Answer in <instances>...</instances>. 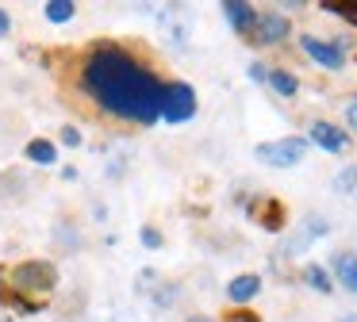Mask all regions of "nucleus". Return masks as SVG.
<instances>
[{"mask_svg":"<svg viewBox=\"0 0 357 322\" xmlns=\"http://www.w3.org/2000/svg\"><path fill=\"white\" fill-rule=\"evenodd\" d=\"M300 50L307 54L315 66H323L326 73H338L346 66V54L334 46V38H319V35H300Z\"/></svg>","mask_w":357,"mask_h":322,"instance_id":"423d86ee","label":"nucleus"},{"mask_svg":"<svg viewBox=\"0 0 357 322\" xmlns=\"http://www.w3.org/2000/svg\"><path fill=\"white\" fill-rule=\"evenodd\" d=\"M0 303L8 307V311H16V314H43L47 311V303H35V299H24L20 291H12V288H0Z\"/></svg>","mask_w":357,"mask_h":322,"instance_id":"2eb2a0df","label":"nucleus"},{"mask_svg":"<svg viewBox=\"0 0 357 322\" xmlns=\"http://www.w3.org/2000/svg\"><path fill=\"white\" fill-rule=\"evenodd\" d=\"M288 35H292V20L284 12H257V23L246 35V43L250 46H280Z\"/></svg>","mask_w":357,"mask_h":322,"instance_id":"39448f33","label":"nucleus"},{"mask_svg":"<svg viewBox=\"0 0 357 322\" xmlns=\"http://www.w3.org/2000/svg\"><path fill=\"white\" fill-rule=\"evenodd\" d=\"M323 8L326 15H338V20H346L349 27H357V0H323Z\"/></svg>","mask_w":357,"mask_h":322,"instance_id":"f3484780","label":"nucleus"},{"mask_svg":"<svg viewBox=\"0 0 357 322\" xmlns=\"http://www.w3.org/2000/svg\"><path fill=\"white\" fill-rule=\"evenodd\" d=\"M219 12L227 15V23H231L242 38H246L250 31H254V23H257V8L246 4V0H223V8H219Z\"/></svg>","mask_w":357,"mask_h":322,"instance_id":"9d476101","label":"nucleus"},{"mask_svg":"<svg viewBox=\"0 0 357 322\" xmlns=\"http://www.w3.org/2000/svg\"><path fill=\"white\" fill-rule=\"evenodd\" d=\"M62 181H77V169H73V165H62Z\"/></svg>","mask_w":357,"mask_h":322,"instance_id":"c85d7f7f","label":"nucleus"},{"mask_svg":"<svg viewBox=\"0 0 357 322\" xmlns=\"http://www.w3.org/2000/svg\"><path fill=\"white\" fill-rule=\"evenodd\" d=\"M139 242L146 245V250H162V245H165V234H162L158 227H150V222H146V227H139Z\"/></svg>","mask_w":357,"mask_h":322,"instance_id":"aec40b11","label":"nucleus"},{"mask_svg":"<svg viewBox=\"0 0 357 322\" xmlns=\"http://www.w3.org/2000/svg\"><path fill=\"white\" fill-rule=\"evenodd\" d=\"M181 296V284H162V288H150V303L154 307H169Z\"/></svg>","mask_w":357,"mask_h":322,"instance_id":"a211bd4d","label":"nucleus"},{"mask_svg":"<svg viewBox=\"0 0 357 322\" xmlns=\"http://www.w3.org/2000/svg\"><path fill=\"white\" fill-rule=\"evenodd\" d=\"M58 142H62L66 150H81V146H85V135H81V127H73V123H66V127L58 130Z\"/></svg>","mask_w":357,"mask_h":322,"instance_id":"6ab92c4d","label":"nucleus"},{"mask_svg":"<svg viewBox=\"0 0 357 322\" xmlns=\"http://www.w3.org/2000/svg\"><path fill=\"white\" fill-rule=\"evenodd\" d=\"M257 296H261V276L257 273L231 276V284H227V299H231V307H250Z\"/></svg>","mask_w":357,"mask_h":322,"instance_id":"1a4fd4ad","label":"nucleus"},{"mask_svg":"<svg viewBox=\"0 0 357 322\" xmlns=\"http://www.w3.org/2000/svg\"><path fill=\"white\" fill-rule=\"evenodd\" d=\"M43 15H47V23H70L73 15H77V4H73V0H47V4H43Z\"/></svg>","mask_w":357,"mask_h":322,"instance_id":"dca6fc26","label":"nucleus"},{"mask_svg":"<svg viewBox=\"0 0 357 322\" xmlns=\"http://www.w3.org/2000/svg\"><path fill=\"white\" fill-rule=\"evenodd\" d=\"M338 322H357V314H342V319Z\"/></svg>","mask_w":357,"mask_h":322,"instance_id":"7c9ffc66","label":"nucleus"},{"mask_svg":"<svg viewBox=\"0 0 357 322\" xmlns=\"http://www.w3.org/2000/svg\"><path fill=\"white\" fill-rule=\"evenodd\" d=\"M24 161L27 165H39V169H50L58 165V142H50V138H31V142L24 146Z\"/></svg>","mask_w":357,"mask_h":322,"instance_id":"f8f14e48","label":"nucleus"},{"mask_svg":"<svg viewBox=\"0 0 357 322\" xmlns=\"http://www.w3.org/2000/svg\"><path fill=\"white\" fill-rule=\"evenodd\" d=\"M250 215H254L257 227L269 230V234H280V230H284V222H288L284 204H280V199H273V196H265V199H257V204H250Z\"/></svg>","mask_w":357,"mask_h":322,"instance_id":"6e6552de","label":"nucleus"},{"mask_svg":"<svg viewBox=\"0 0 357 322\" xmlns=\"http://www.w3.org/2000/svg\"><path fill=\"white\" fill-rule=\"evenodd\" d=\"M12 35V15H8V8H0V38H8Z\"/></svg>","mask_w":357,"mask_h":322,"instance_id":"a878e982","label":"nucleus"},{"mask_svg":"<svg viewBox=\"0 0 357 322\" xmlns=\"http://www.w3.org/2000/svg\"><path fill=\"white\" fill-rule=\"evenodd\" d=\"M334 188L338 192H349V188H357V165H346L338 176H334Z\"/></svg>","mask_w":357,"mask_h":322,"instance_id":"412c9836","label":"nucleus"},{"mask_svg":"<svg viewBox=\"0 0 357 322\" xmlns=\"http://www.w3.org/2000/svg\"><path fill=\"white\" fill-rule=\"evenodd\" d=\"M250 81H257V84H265V77H269V66H261V61H250Z\"/></svg>","mask_w":357,"mask_h":322,"instance_id":"b1692460","label":"nucleus"},{"mask_svg":"<svg viewBox=\"0 0 357 322\" xmlns=\"http://www.w3.org/2000/svg\"><path fill=\"white\" fill-rule=\"evenodd\" d=\"M254 158L261 161V165H269V169H296L303 158H307V138L284 135V138H273V142H257Z\"/></svg>","mask_w":357,"mask_h":322,"instance_id":"7ed1b4c3","label":"nucleus"},{"mask_svg":"<svg viewBox=\"0 0 357 322\" xmlns=\"http://www.w3.org/2000/svg\"><path fill=\"white\" fill-rule=\"evenodd\" d=\"M150 284H158V273H154V268H142V273L135 276V291H142V296H146Z\"/></svg>","mask_w":357,"mask_h":322,"instance_id":"5701e85b","label":"nucleus"},{"mask_svg":"<svg viewBox=\"0 0 357 322\" xmlns=\"http://www.w3.org/2000/svg\"><path fill=\"white\" fill-rule=\"evenodd\" d=\"M307 146H319V150H326V153H346L349 135H346V127H338V123H331V119H315L307 127Z\"/></svg>","mask_w":357,"mask_h":322,"instance_id":"0eeeda50","label":"nucleus"},{"mask_svg":"<svg viewBox=\"0 0 357 322\" xmlns=\"http://www.w3.org/2000/svg\"><path fill=\"white\" fill-rule=\"evenodd\" d=\"M265 84H269V89L277 92V96H284V100H292L296 92H300V77H296L292 69H269Z\"/></svg>","mask_w":357,"mask_h":322,"instance_id":"4468645a","label":"nucleus"},{"mask_svg":"<svg viewBox=\"0 0 357 322\" xmlns=\"http://www.w3.org/2000/svg\"><path fill=\"white\" fill-rule=\"evenodd\" d=\"M346 127H349V130H357V96H349V100H346Z\"/></svg>","mask_w":357,"mask_h":322,"instance_id":"393cba45","label":"nucleus"},{"mask_svg":"<svg viewBox=\"0 0 357 322\" xmlns=\"http://www.w3.org/2000/svg\"><path fill=\"white\" fill-rule=\"evenodd\" d=\"M300 280L307 284L311 291H319V296H331V291H334V280H331V273H326L323 265H315V261H307V265L300 268Z\"/></svg>","mask_w":357,"mask_h":322,"instance_id":"ddd939ff","label":"nucleus"},{"mask_svg":"<svg viewBox=\"0 0 357 322\" xmlns=\"http://www.w3.org/2000/svg\"><path fill=\"white\" fill-rule=\"evenodd\" d=\"M162 73L123 43H96L77 73V89L96 112L135 127H154L162 119Z\"/></svg>","mask_w":357,"mask_h":322,"instance_id":"f257e3e1","label":"nucleus"},{"mask_svg":"<svg viewBox=\"0 0 357 322\" xmlns=\"http://www.w3.org/2000/svg\"><path fill=\"white\" fill-rule=\"evenodd\" d=\"M196 107H200V100H196V89L188 81H165L162 84V123H173V127H181V123H188L196 115Z\"/></svg>","mask_w":357,"mask_h":322,"instance_id":"20e7f679","label":"nucleus"},{"mask_svg":"<svg viewBox=\"0 0 357 322\" xmlns=\"http://www.w3.org/2000/svg\"><path fill=\"white\" fill-rule=\"evenodd\" d=\"M331 280H338L346 291H354L357 296V253H334V261H331Z\"/></svg>","mask_w":357,"mask_h":322,"instance_id":"9b49d317","label":"nucleus"},{"mask_svg":"<svg viewBox=\"0 0 357 322\" xmlns=\"http://www.w3.org/2000/svg\"><path fill=\"white\" fill-rule=\"evenodd\" d=\"M227 322H261V314L250 307H234V311H227Z\"/></svg>","mask_w":357,"mask_h":322,"instance_id":"4be33fe9","label":"nucleus"},{"mask_svg":"<svg viewBox=\"0 0 357 322\" xmlns=\"http://www.w3.org/2000/svg\"><path fill=\"white\" fill-rule=\"evenodd\" d=\"M4 288L20 291L24 299H35V303H50V296L58 291V284H62V273H58L54 261L47 257H24L16 261L12 268H4Z\"/></svg>","mask_w":357,"mask_h":322,"instance_id":"f03ea898","label":"nucleus"},{"mask_svg":"<svg viewBox=\"0 0 357 322\" xmlns=\"http://www.w3.org/2000/svg\"><path fill=\"white\" fill-rule=\"evenodd\" d=\"M100 322H139L135 314H108V319H100Z\"/></svg>","mask_w":357,"mask_h":322,"instance_id":"bb28decb","label":"nucleus"},{"mask_svg":"<svg viewBox=\"0 0 357 322\" xmlns=\"http://www.w3.org/2000/svg\"><path fill=\"white\" fill-rule=\"evenodd\" d=\"M93 219H96V222H104V219H108V207L96 204V207H93Z\"/></svg>","mask_w":357,"mask_h":322,"instance_id":"cd10ccee","label":"nucleus"},{"mask_svg":"<svg viewBox=\"0 0 357 322\" xmlns=\"http://www.w3.org/2000/svg\"><path fill=\"white\" fill-rule=\"evenodd\" d=\"M181 322H215L211 314H188V319H181Z\"/></svg>","mask_w":357,"mask_h":322,"instance_id":"c756f323","label":"nucleus"}]
</instances>
